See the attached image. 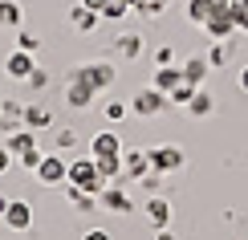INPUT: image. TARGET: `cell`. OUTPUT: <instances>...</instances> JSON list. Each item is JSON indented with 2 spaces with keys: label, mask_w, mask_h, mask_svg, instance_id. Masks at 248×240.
I'll return each instance as SVG.
<instances>
[{
  "label": "cell",
  "mask_w": 248,
  "mask_h": 240,
  "mask_svg": "<svg viewBox=\"0 0 248 240\" xmlns=\"http://www.w3.org/2000/svg\"><path fill=\"white\" fill-rule=\"evenodd\" d=\"M65 183H74V187H81V192H90V195H102V192H106V179L98 175L94 155H90V159H74V163H69Z\"/></svg>",
  "instance_id": "cell-1"
},
{
  "label": "cell",
  "mask_w": 248,
  "mask_h": 240,
  "mask_svg": "<svg viewBox=\"0 0 248 240\" xmlns=\"http://www.w3.org/2000/svg\"><path fill=\"white\" fill-rule=\"evenodd\" d=\"M163 106H167V94L155 90V86H151V90H139V94L130 98V110H134V114H142V118H155Z\"/></svg>",
  "instance_id": "cell-2"
},
{
  "label": "cell",
  "mask_w": 248,
  "mask_h": 240,
  "mask_svg": "<svg viewBox=\"0 0 248 240\" xmlns=\"http://www.w3.org/2000/svg\"><path fill=\"white\" fill-rule=\"evenodd\" d=\"M147 159H151V171L167 175V171H179L183 167V151L179 147H159V151H147Z\"/></svg>",
  "instance_id": "cell-3"
},
{
  "label": "cell",
  "mask_w": 248,
  "mask_h": 240,
  "mask_svg": "<svg viewBox=\"0 0 248 240\" xmlns=\"http://www.w3.org/2000/svg\"><path fill=\"white\" fill-rule=\"evenodd\" d=\"M4 228H13V232H29L33 228V208H29L25 200H13L4 212Z\"/></svg>",
  "instance_id": "cell-4"
},
{
  "label": "cell",
  "mask_w": 248,
  "mask_h": 240,
  "mask_svg": "<svg viewBox=\"0 0 248 240\" xmlns=\"http://www.w3.org/2000/svg\"><path fill=\"white\" fill-rule=\"evenodd\" d=\"M65 171H69V163H61V155H45L33 175L41 183H65Z\"/></svg>",
  "instance_id": "cell-5"
},
{
  "label": "cell",
  "mask_w": 248,
  "mask_h": 240,
  "mask_svg": "<svg viewBox=\"0 0 248 240\" xmlns=\"http://www.w3.org/2000/svg\"><path fill=\"white\" fill-rule=\"evenodd\" d=\"M203 29H208L212 37H228L232 29H236V16H232V0H224V4H220V8L212 13V20H208Z\"/></svg>",
  "instance_id": "cell-6"
},
{
  "label": "cell",
  "mask_w": 248,
  "mask_h": 240,
  "mask_svg": "<svg viewBox=\"0 0 248 240\" xmlns=\"http://www.w3.org/2000/svg\"><path fill=\"white\" fill-rule=\"evenodd\" d=\"M33 69H37V61H33V53H25V49L8 53V61H4V74L16 78V81H29V74H33Z\"/></svg>",
  "instance_id": "cell-7"
},
{
  "label": "cell",
  "mask_w": 248,
  "mask_h": 240,
  "mask_svg": "<svg viewBox=\"0 0 248 240\" xmlns=\"http://www.w3.org/2000/svg\"><path fill=\"white\" fill-rule=\"evenodd\" d=\"M94 94H98V90H94V86H90L86 78L78 74L74 81H69V90H65V102H69V106H74V110H86L90 102H94Z\"/></svg>",
  "instance_id": "cell-8"
},
{
  "label": "cell",
  "mask_w": 248,
  "mask_h": 240,
  "mask_svg": "<svg viewBox=\"0 0 248 240\" xmlns=\"http://www.w3.org/2000/svg\"><path fill=\"white\" fill-rule=\"evenodd\" d=\"M90 155L94 159H106V155H122V139L114 130H102V134H94L90 139Z\"/></svg>",
  "instance_id": "cell-9"
},
{
  "label": "cell",
  "mask_w": 248,
  "mask_h": 240,
  "mask_svg": "<svg viewBox=\"0 0 248 240\" xmlns=\"http://www.w3.org/2000/svg\"><path fill=\"white\" fill-rule=\"evenodd\" d=\"M81 78L90 81L94 90H106L110 81H114V65H106V61H98V65H86V69H78Z\"/></svg>",
  "instance_id": "cell-10"
},
{
  "label": "cell",
  "mask_w": 248,
  "mask_h": 240,
  "mask_svg": "<svg viewBox=\"0 0 248 240\" xmlns=\"http://www.w3.org/2000/svg\"><path fill=\"white\" fill-rule=\"evenodd\" d=\"M4 147H8V155H13V159H20L25 151H33V147H37V134L20 127V130H13V134L4 139Z\"/></svg>",
  "instance_id": "cell-11"
},
{
  "label": "cell",
  "mask_w": 248,
  "mask_h": 240,
  "mask_svg": "<svg viewBox=\"0 0 248 240\" xmlns=\"http://www.w3.org/2000/svg\"><path fill=\"white\" fill-rule=\"evenodd\" d=\"M0 127H4L8 134L25 127V106L20 102H0Z\"/></svg>",
  "instance_id": "cell-12"
},
{
  "label": "cell",
  "mask_w": 248,
  "mask_h": 240,
  "mask_svg": "<svg viewBox=\"0 0 248 240\" xmlns=\"http://www.w3.org/2000/svg\"><path fill=\"white\" fill-rule=\"evenodd\" d=\"M53 127V114H49L45 106H25V130H49Z\"/></svg>",
  "instance_id": "cell-13"
},
{
  "label": "cell",
  "mask_w": 248,
  "mask_h": 240,
  "mask_svg": "<svg viewBox=\"0 0 248 240\" xmlns=\"http://www.w3.org/2000/svg\"><path fill=\"white\" fill-rule=\"evenodd\" d=\"M122 171L134 175V179H142V175L151 171V159H147L142 151H126V155H122Z\"/></svg>",
  "instance_id": "cell-14"
},
{
  "label": "cell",
  "mask_w": 248,
  "mask_h": 240,
  "mask_svg": "<svg viewBox=\"0 0 248 240\" xmlns=\"http://www.w3.org/2000/svg\"><path fill=\"white\" fill-rule=\"evenodd\" d=\"M102 208H110V212L126 216L134 204H130V195H126V192H118V187H106V192H102Z\"/></svg>",
  "instance_id": "cell-15"
},
{
  "label": "cell",
  "mask_w": 248,
  "mask_h": 240,
  "mask_svg": "<svg viewBox=\"0 0 248 240\" xmlns=\"http://www.w3.org/2000/svg\"><path fill=\"white\" fill-rule=\"evenodd\" d=\"M179 81H183V69H175V65H159V69H155V90L171 94Z\"/></svg>",
  "instance_id": "cell-16"
},
{
  "label": "cell",
  "mask_w": 248,
  "mask_h": 240,
  "mask_svg": "<svg viewBox=\"0 0 248 240\" xmlns=\"http://www.w3.org/2000/svg\"><path fill=\"white\" fill-rule=\"evenodd\" d=\"M220 4H224V0H191V4H187V16L195 20V25H208L212 13H216Z\"/></svg>",
  "instance_id": "cell-17"
},
{
  "label": "cell",
  "mask_w": 248,
  "mask_h": 240,
  "mask_svg": "<svg viewBox=\"0 0 248 240\" xmlns=\"http://www.w3.org/2000/svg\"><path fill=\"white\" fill-rule=\"evenodd\" d=\"M147 220H151L155 228H167V220H171V204H167V200H147Z\"/></svg>",
  "instance_id": "cell-18"
},
{
  "label": "cell",
  "mask_w": 248,
  "mask_h": 240,
  "mask_svg": "<svg viewBox=\"0 0 248 240\" xmlns=\"http://www.w3.org/2000/svg\"><path fill=\"white\" fill-rule=\"evenodd\" d=\"M69 20H74V29H78V33H90V29L98 25V13H94V8H86V4H78L74 13H69Z\"/></svg>",
  "instance_id": "cell-19"
},
{
  "label": "cell",
  "mask_w": 248,
  "mask_h": 240,
  "mask_svg": "<svg viewBox=\"0 0 248 240\" xmlns=\"http://www.w3.org/2000/svg\"><path fill=\"white\" fill-rule=\"evenodd\" d=\"M20 20H25V13H20V4H16V0H0V25L16 29Z\"/></svg>",
  "instance_id": "cell-20"
},
{
  "label": "cell",
  "mask_w": 248,
  "mask_h": 240,
  "mask_svg": "<svg viewBox=\"0 0 248 240\" xmlns=\"http://www.w3.org/2000/svg\"><path fill=\"white\" fill-rule=\"evenodd\" d=\"M203 74H208V57H191L187 65H183V81H191V86H200Z\"/></svg>",
  "instance_id": "cell-21"
},
{
  "label": "cell",
  "mask_w": 248,
  "mask_h": 240,
  "mask_svg": "<svg viewBox=\"0 0 248 240\" xmlns=\"http://www.w3.org/2000/svg\"><path fill=\"white\" fill-rule=\"evenodd\" d=\"M94 167H98V175H102V179H114V175L122 171V155H106V159H94Z\"/></svg>",
  "instance_id": "cell-22"
},
{
  "label": "cell",
  "mask_w": 248,
  "mask_h": 240,
  "mask_svg": "<svg viewBox=\"0 0 248 240\" xmlns=\"http://www.w3.org/2000/svg\"><path fill=\"white\" fill-rule=\"evenodd\" d=\"M187 110L195 114V118H203V114H212V98H208L203 90H195V94H191V102H187Z\"/></svg>",
  "instance_id": "cell-23"
},
{
  "label": "cell",
  "mask_w": 248,
  "mask_h": 240,
  "mask_svg": "<svg viewBox=\"0 0 248 240\" xmlns=\"http://www.w3.org/2000/svg\"><path fill=\"white\" fill-rule=\"evenodd\" d=\"M118 53L122 57H139L142 53V41L139 37H118Z\"/></svg>",
  "instance_id": "cell-24"
},
{
  "label": "cell",
  "mask_w": 248,
  "mask_h": 240,
  "mask_svg": "<svg viewBox=\"0 0 248 240\" xmlns=\"http://www.w3.org/2000/svg\"><path fill=\"white\" fill-rule=\"evenodd\" d=\"M126 8H130V0H110V4L102 8V16H106V20H118V16H126Z\"/></svg>",
  "instance_id": "cell-25"
},
{
  "label": "cell",
  "mask_w": 248,
  "mask_h": 240,
  "mask_svg": "<svg viewBox=\"0 0 248 240\" xmlns=\"http://www.w3.org/2000/svg\"><path fill=\"white\" fill-rule=\"evenodd\" d=\"M191 94H195V86H191V81H179V86H175L167 98H171V102H191Z\"/></svg>",
  "instance_id": "cell-26"
},
{
  "label": "cell",
  "mask_w": 248,
  "mask_h": 240,
  "mask_svg": "<svg viewBox=\"0 0 248 240\" xmlns=\"http://www.w3.org/2000/svg\"><path fill=\"white\" fill-rule=\"evenodd\" d=\"M171 0H139V13H147V16H155V13H163Z\"/></svg>",
  "instance_id": "cell-27"
},
{
  "label": "cell",
  "mask_w": 248,
  "mask_h": 240,
  "mask_svg": "<svg viewBox=\"0 0 248 240\" xmlns=\"http://www.w3.org/2000/svg\"><path fill=\"white\" fill-rule=\"evenodd\" d=\"M41 159H45V155H41V147H33V151H25V155H20V163H25L29 171H37V167H41Z\"/></svg>",
  "instance_id": "cell-28"
},
{
  "label": "cell",
  "mask_w": 248,
  "mask_h": 240,
  "mask_svg": "<svg viewBox=\"0 0 248 240\" xmlns=\"http://www.w3.org/2000/svg\"><path fill=\"white\" fill-rule=\"evenodd\" d=\"M102 110H106V118H110V122H118L122 114H126V106H122V102H110V106H102Z\"/></svg>",
  "instance_id": "cell-29"
},
{
  "label": "cell",
  "mask_w": 248,
  "mask_h": 240,
  "mask_svg": "<svg viewBox=\"0 0 248 240\" xmlns=\"http://www.w3.org/2000/svg\"><path fill=\"white\" fill-rule=\"evenodd\" d=\"M45 81H49V74H45V69H33V74H29V86H33V90H41Z\"/></svg>",
  "instance_id": "cell-30"
},
{
  "label": "cell",
  "mask_w": 248,
  "mask_h": 240,
  "mask_svg": "<svg viewBox=\"0 0 248 240\" xmlns=\"http://www.w3.org/2000/svg\"><path fill=\"white\" fill-rule=\"evenodd\" d=\"M224 57H228V53H224V45H216L212 53H208V65H224Z\"/></svg>",
  "instance_id": "cell-31"
},
{
  "label": "cell",
  "mask_w": 248,
  "mask_h": 240,
  "mask_svg": "<svg viewBox=\"0 0 248 240\" xmlns=\"http://www.w3.org/2000/svg\"><path fill=\"white\" fill-rule=\"evenodd\" d=\"M20 49H25V53H33V49H37V37H33V33H20Z\"/></svg>",
  "instance_id": "cell-32"
},
{
  "label": "cell",
  "mask_w": 248,
  "mask_h": 240,
  "mask_svg": "<svg viewBox=\"0 0 248 240\" xmlns=\"http://www.w3.org/2000/svg\"><path fill=\"white\" fill-rule=\"evenodd\" d=\"M74 143H78L74 130H61V134H57V147H74Z\"/></svg>",
  "instance_id": "cell-33"
},
{
  "label": "cell",
  "mask_w": 248,
  "mask_h": 240,
  "mask_svg": "<svg viewBox=\"0 0 248 240\" xmlns=\"http://www.w3.org/2000/svg\"><path fill=\"white\" fill-rule=\"evenodd\" d=\"M8 163H13V155H8V147H4V143H0V175L8 171Z\"/></svg>",
  "instance_id": "cell-34"
},
{
  "label": "cell",
  "mask_w": 248,
  "mask_h": 240,
  "mask_svg": "<svg viewBox=\"0 0 248 240\" xmlns=\"http://www.w3.org/2000/svg\"><path fill=\"white\" fill-rule=\"evenodd\" d=\"M81 4H86V8H94V13L102 16V8H106V4H110V0H81Z\"/></svg>",
  "instance_id": "cell-35"
},
{
  "label": "cell",
  "mask_w": 248,
  "mask_h": 240,
  "mask_svg": "<svg viewBox=\"0 0 248 240\" xmlns=\"http://www.w3.org/2000/svg\"><path fill=\"white\" fill-rule=\"evenodd\" d=\"M86 240H110V232H102V228H90V232H86Z\"/></svg>",
  "instance_id": "cell-36"
},
{
  "label": "cell",
  "mask_w": 248,
  "mask_h": 240,
  "mask_svg": "<svg viewBox=\"0 0 248 240\" xmlns=\"http://www.w3.org/2000/svg\"><path fill=\"white\" fill-rule=\"evenodd\" d=\"M8 204H13V200H4V195H0V220H4V212H8Z\"/></svg>",
  "instance_id": "cell-37"
},
{
  "label": "cell",
  "mask_w": 248,
  "mask_h": 240,
  "mask_svg": "<svg viewBox=\"0 0 248 240\" xmlns=\"http://www.w3.org/2000/svg\"><path fill=\"white\" fill-rule=\"evenodd\" d=\"M240 86H244V90H248V65H244V69H240Z\"/></svg>",
  "instance_id": "cell-38"
},
{
  "label": "cell",
  "mask_w": 248,
  "mask_h": 240,
  "mask_svg": "<svg viewBox=\"0 0 248 240\" xmlns=\"http://www.w3.org/2000/svg\"><path fill=\"white\" fill-rule=\"evenodd\" d=\"M236 4H240V8H248V0H236Z\"/></svg>",
  "instance_id": "cell-39"
}]
</instances>
